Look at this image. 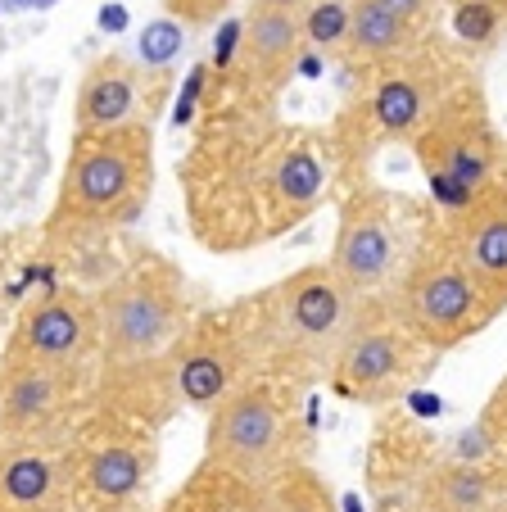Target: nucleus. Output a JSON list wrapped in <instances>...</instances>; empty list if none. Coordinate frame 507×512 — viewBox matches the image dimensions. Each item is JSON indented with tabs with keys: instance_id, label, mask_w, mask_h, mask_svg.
I'll use <instances>...</instances> for the list:
<instances>
[{
	"instance_id": "obj_1",
	"label": "nucleus",
	"mask_w": 507,
	"mask_h": 512,
	"mask_svg": "<svg viewBox=\"0 0 507 512\" xmlns=\"http://www.w3.org/2000/svg\"><path fill=\"white\" fill-rule=\"evenodd\" d=\"M182 223L209 254H254L295 236L335 195L326 123L263 100H204L177 159Z\"/></svg>"
},
{
	"instance_id": "obj_2",
	"label": "nucleus",
	"mask_w": 507,
	"mask_h": 512,
	"mask_svg": "<svg viewBox=\"0 0 507 512\" xmlns=\"http://www.w3.org/2000/svg\"><path fill=\"white\" fill-rule=\"evenodd\" d=\"M476 59L444 37L440 28L426 32L412 50L385 59L381 68L349 82L345 105L326 123L335 155V191L372 177V164L390 145H412V136L426 127L444 96L467 73H476Z\"/></svg>"
},
{
	"instance_id": "obj_3",
	"label": "nucleus",
	"mask_w": 507,
	"mask_h": 512,
	"mask_svg": "<svg viewBox=\"0 0 507 512\" xmlns=\"http://www.w3.org/2000/svg\"><path fill=\"white\" fill-rule=\"evenodd\" d=\"M154 195V127H109L68 136L64 173L37 236L50 263L73 259L96 241L141 223Z\"/></svg>"
},
{
	"instance_id": "obj_4",
	"label": "nucleus",
	"mask_w": 507,
	"mask_h": 512,
	"mask_svg": "<svg viewBox=\"0 0 507 512\" xmlns=\"http://www.w3.org/2000/svg\"><path fill=\"white\" fill-rule=\"evenodd\" d=\"M358 304L363 300H354L322 259L286 272L263 290H249L227 309L245 340L249 372L304 390L313 381H326V368H331Z\"/></svg>"
},
{
	"instance_id": "obj_5",
	"label": "nucleus",
	"mask_w": 507,
	"mask_h": 512,
	"mask_svg": "<svg viewBox=\"0 0 507 512\" xmlns=\"http://www.w3.org/2000/svg\"><path fill=\"white\" fill-rule=\"evenodd\" d=\"M96 295L100 318V363L96 377H123L136 368H154L191 327L195 295L182 263L154 245H136Z\"/></svg>"
},
{
	"instance_id": "obj_6",
	"label": "nucleus",
	"mask_w": 507,
	"mask_h": 512,
	"mask_svg": "<svg viewBox=\"0 0 507 512\" xmlns=\"http://www.w3.org/2000/svg\"><path fill=\"white\" fill-rule=\"evenodd\" d=\"M435 218L440 209L431 200L381 186L372 177L345 186V191H335V236L326 268L340 277V286L354 300L390 295L417 245L435 227Z\"/></svg>"
},
{
	"instance_id": "obj_7",
	"label": "nucleus",
	"mask_w": 507,
	"mask_h": 512,
	"mask_svg": "<svg viewBox=\"0 0 507 512\" xmlns=\"http://www.w3.org/2000/svg\"><path fill=\"white\" fill-rule=\"evenodd\" d=\"M308 458V422L299 386L277 377H245L218 408L204 413V463L263 485L281 467Z\"/></svg>"
},
{
	"instance_id": "obj_8",
	"label": "nucleus",
	"mask_w": 507,
	"mask_h": 512,
	"mask_svg": "<svg viewBox=\"0 0 507 512\" xmlns=\"http://www.w3.org/2000/svg\"><path fill=\"white\" fill-rule=\"evenodd\" d=\"M73 512H145L159 472V426L91 404L64 440Z\"/></svg>"
},
{
	"instance_id": "obj_9",
	"label": "nucleus",
	"mask_w": 507,
	"mask_h": 512,
	"mask_svg": "<svg viewBox=\"0 0 507 512\" xmlns=\"http://www.w3.org/2000/svg\"><path fill=\"white\" fill-rule=\"evenodd\" d=\"M440 363V354L421 345L399 318L390 295L358 304L345 340L326 368V390L358 408H390L417 390V381Z\"/></svg>"
},
{
	"instance_id": "obj_10",
	"label": "nucleus",
	"mask_w": 507,
	"mask_h": 512,
	"mask_svg": "<svg viewBox=\"0 0 507 512\" xmlns=\"http://www.w3.org/2000/svg\"><path fill=\"white\" fill-rule=\"evenodd\" d=\"M390 300L399 309V318L412 327V336L431 354H449V349L467 345L471 336H480L498 318L489 309V300L480 295V286L471 281L467 263L453 250L444 218H435L426 241L417 245L399 286L390 290Z\"/></svg>"
},
{
	"instance_id": "obj_11",
	"label": "nucleus",
	"mask_w": 507,
	"mask_h": 512,
	"mask_svg": "<svg viewBox=\"0 0 507 512\" xmlns=\"http://www.w3.org/2000/svg\"><path fill=\"white\" fill-rule=\"evenodd\" d=\"M408 150L426 182L444 177V182H458L462 191H471V195L503 182L507 177V136L498 132V123H494L485 78L467 73V78L435 105V114L412 136Z\"/></svg>"
},
{
	"instance_id": "obj_12",
	"label": "nucleus",
	"mask_w": 507,
	"mask_h": 512,
	"mask_svg": "<svg viewBox=\"0 0 507 512\" xmlns=\"http://www.w3.org/2000/svg\"><path fill=\"white\" fill-rule=\"evenodd\" d=\"M0 354L32 358V363H50V368L96 377V363H100L96 295H91L87 286H73V281L41 286L37 295H28V300L14 309Z\"/></svg>"
},
{
	"instance_id": "obj_13",
	"label": "nucleus",
	"mask_w": 507,
	"mask_h": 512,
	"mask_svg": "<svg viewBox=\"0 0 507 512\" xmlns=\"http://www.w3.org/2000/svg\"><path fill=\"white\" fill-rule=\"evenodd\" d=\"M96 399V377L0 354V440H68Z\"/></svg>"
},
{
	"instance_id": "obj_14",
	"label": "nucleus",
	"mask_w": 507,
	"mask_h": 512,
	"mask_svg": "<svg viewBox=\"0 0 507 512\" xmlns=\"http://www.w3.org/2000/svg\"><path fill=\"white\" fill-rule=\"evenodd\" d=\"M177 91L173 68H150L127 55H96L73 96V132H109V127H154Z\"/></svg>"
},
{
	"instance_id": "obj_15",
	"label": "nucleus",
	"mask_w": 507,
	"mask_h": 512,
	"mask_svg": "<svg viewBox=\"0 0 507 512\" xmlns=\"http://www.w3.org/2000/svg\"><path fill=\"white\" fill-rule=\"evenodd\" d=\"M163 372H168L177 408H191V413L218 408L240 381L254 377L249 372L245 340H240L227 304L195 313L191 327L182 331V340L163 358Z\"/></svg>"
},
{
	"instance_id": "obj_16",
	"label": "nucleus",
	"mask_w": 507,
	"mask_h": 512,
	"mask_svg": "<svg viewBox=\"0 0 507 512\" xmlns=\"http://www.w3.org/2000/svg\"><path fill=\"white\" fill-rule=\"evenodd\" d=\"M458 259L467 263L471 281L489 300V309L503 318L507 313V177L476 195L467 209L444 218Z\"/></svg>"
},
{
	"instance_id": "obj_17",
	"label": "nucleus",
	"mask_w": 507,
	"mask_h": 512,
	"mask_svg": "<svg viewBox=\"0 0 507 512\" xmlns=\"http://www.w3.org/2000/svg\"><path fill=\"white\" fill-rule=\"evenodd\" d=\"M0 512H73L64 440H0Z\"/></svg>"
},
{
	"instance_id": "obj_18",
	"label": "nucleus",
	"mask_w": 507,
	"mask_h": 512,
	"mask_svg": "<svg viewBox=\"0 0 507 512\" xmlns=\"http://www.w3.org/2000/svg\"><path fill=\"white\" fill-rule=\"evenodd\" d=\"M507 499V467L503 463H471L458 454H435L421 472L412 512H489Z\"/></svg>"
},
{
	"instance_id": "obj_19",
	"label": "nucleus",
	"mask_w": 507,
	"mask_h": 512,
	"mask_svg": "<svg viewBox=\"0 0 507 512\" xmlns=\"http://www.w3.org/2000/svg\"><path fill=\"white\" fill-rule=\"evenodd\" d=\"M421 37H426V32L408 28V23H403L399 14H390L385 5L363 0L354 14V28H349V41H345V50H340L335 64L345 68V78L354 82V78H363V73H372V68H381L385 59L412 50Z\"/></svg>"
},
{
	"instance_id": "obj_20",
	"label": "nucleus",
	"mask_w": 507,
	"mask_h": 512,
	"mask_svg": "<svg viewBox=\"0 0 507 512\" xmlns=\"http://www.w3.org/2000/svg\"><path fill=\"white\" fill-rule=\"evenodd\" d=\"M159 512H259V485L200 458L195 472L159 503Z\"/></svg>"
},
{
	"instance_id": "obj_21",
	"label": "nucleus",
	"mask_w": 507,
	"mask_h": 512,
	"mask_svg": "<svg viewBox=\"0 0 507 512\" xmlns=\"http://www.w3.org/2000/svg\"><path fill=\"white\" fill-rule=\"evenodd\" d=\"M259 512H340V499L331 481L308 458H299L259 485Z\"/></svg>"
},
{
	"instance_id": "obj_22",
	"label": "nucleus",
	"mask_w": 507,
	"mask_h": 512,
	"mask_svg": "<svg viewBox=\"0 0 507 512\" xmlns=\"http://www.w3.org/2000/svg\"><path fill=\"white\" fill-rule=\"evenodd\" d=\"M449 10V37L467 50L471 59L476 55H489L498 46L507 28V10L503 0H440Z\"/></svg>"
},
{
	"instance_id": "obj_23",
	"label": "nucleus",
	"mask_w": 507,
	"mask_h": 512,
	"mask_svg": "<svg viewBox=\"0 0 507 512\" xmlns=\"http://www.w3.org/2000/svg\"><path fill=\"white\" fill-rule=\"evenodd\" d=\"M363 0H304V46L317 50L326 64L340 59Z\"/></svg>"
},
{
	"instance_id": "obj_24",
	"label": "nucleus",
	"mask_w": 507,
	"mask_h": 512,
	"mask_svg": "<svg viewBox=\"0 0 507 512\" xmlns=\"http://www.w3.org/2000/svg\"><path fill=\"white\" fill-rule=\"evenodd\" d=\"M182 46H186V28L177 19H168V14H159V19L145 23V32H141V64L173 68Z\"/></svg>"
},
{
	"instance_id": "obj_25",
	"label": "nucleus",
	"mask_w": 507,
	"mask_h": 512,
	"mask_svg": "<svg viewBox=\"0 0 507 512\" xmlns=\"http://www.w3.org/2000/svg\"><path fill=\"white\" fill-rule=\"evenodd\" d=\"M204 87H209V59H200V64L186 68V78L177 82V91H173L168 123H173L177 132H191V127H195V118H200V105H204Z\"/></svg>"
},
{
	"instance_id": "obj_26",
	"label": "nucleus",
	"mask_w": 507,
	"mask_h": 512,
	"mask_svg": "<svg viewBox=\"0 0 507 512\" xmlns=\"http://www.w3.org/2000/svg\"><path fill=\"white\" fill-rule=\"evenodd\" d=\"M476 431H480V440H485L489 458L507 467V372H503V377H498V386L489 390L485 408H480V422H476Z\"/></svg>"
},
{
	"instance_id": "obj_27",
	"label": "nucleus",
	"mask_w": 507,
	"mask_h": 512,
	"mask_svg": "<svg viewBox=\"0 0 507 512\" xmlns=\"http://www.w3.org/2000/svg\"><path fill=\"white\" fill-rule=\"evenodd\" d=\"M227 10H231V0H163V14L177 19L182 28H209V23H222Z\"/></svg>"
},
{
	"instance_id": "obj_28",
	"label": "nucleus",
	"mask_w": 507,
	"mask_h": 512,
	"mask_svg": "<svg viewBox=\"0 0 507 512\" xmlns=\"http://www.w3.org/2000/svg\"><path fill=\"white\" fill-rule=\"evenodd\" d=\"M376 5H385L390 14H399V19L417 32L440 28V0H376Z\"/></svg>"
},
{
	"instance_id": "obj_29",
	"label": "nucleus",
	"mask_w": 507,
	"mask_h": 512,
	"mask_svg": "<svg viewBox=\"0 0 507 512\" xmlns=\"http://www.w3.org/2000/svg\"><path fill=\"white\" fill-rule=\"evenodd\" d=\"M240 55V19H222L213 32V50H209V73H231Z\"/></svg>"
},
{
	"instance_id": "obj_30",
	"label": "nucleus",
	"mask_w": 507,
	"mask_h": 512,
	"mask_svg": "<svg viewBox=\"0 0 507 512\" xmlns=\"http://www.w3.org/2000/svg\"><path fill=\"white\" fill-rule=\"evenodd\" d=\"M322 73H326V59L304 46V55H299V64H295V78H322Z\"/></svg>"
},
{
	"instance_id": "obj_31",
	"label": "nucleus",
	"mask_w": 507,
	"mask_h": 512,
	"mask_svg": "<svg viewBox=\"0 0 507 512\" xmlns=\"http://www.w3.org/2000/svg\"><path fill=\"white\" fill-rule=\"evenodd\" d=\"M100 28H105V32H123L127 28V5H105V10H100Z\"/></svg>"
},
{
	"instance_id": "obj_32",
	"label": "nucleus",
	"mask_w": 507,
	"mask_h": 512,
	"mask_svg": "<svg viewBox=\"0 0 507 512\" xmlns=\"http://www.w3.org/2000/svg\"><path fill=\"white\" fill-rule=\"evenodd\" d=\"M408 408L417 417H431V413H440V399H431V395H421V390H412L408 395Z\"/></svg>"
},
{
	"instance_id": "obj_33",
	"label": "nucleus",
	"mask_w": 507,
	"mask_h": 512,
	"mask_svg": "<svg viewBox=\"0 0 507 512\" xmlns=\"http://www.w3.org/2000/svg\"><path fill=\"white\" fill-rule=\"evenodd\" d=\"M0 322H5V300H0ZM0 345H5V336H0Z\"/></svg>"
},
{
	"instance_id": "obj_34",
	"label": "nucleus",
	"mask_w": 507,
	"mask_h": 512,
	"mask_svg": "<svg viewBox=\"0 0 507 512\" xmlns=\"http://www.w3.org/2000/svg\"><path fill=\"white\" fill-rule=\"evenodd\" d=\"M503 10H507V0H503Z\"/></svg>"
}]
</instances>
